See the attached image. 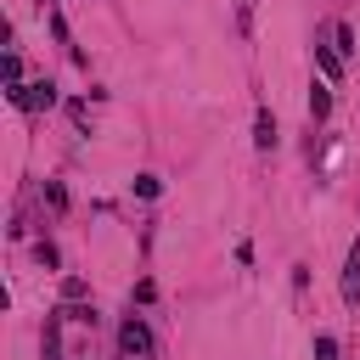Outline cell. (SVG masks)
I'll list each match as a JSON object with an SVG mask.
<instances>
[{
    "mask_svg": "<svg viewBox=\"0 0 360 360\" xmlns=\"http://www.w3.org/2000/svg\"><path fill=\"white\" fill-rule=\"evenodd\" d=\"M118 349H124L129 360H146V354H152V332H146L141 315H129V321L118 326Z\"/></svg>",
    "mask_w": 360,
    "mask_h": 360,
    "instance_id": "6da1fadb",
    "label": "cell"
},
{
    "mask_svg": "<svg viewBox=\"0 0 360 360\" xmlns=\"http://www.w3.org/2000/svg\"><path fill=\"white\" fill-rule=\"evenodd\" d=\"M11 101H17V107H56V84H51V79H34V84L11 90Z\"/></svg>",
    "mask_w": 360,
    "mask_h": 360,
    "instance_id": "7a4b0ae2",
    "label": "cell"
},
{
    "mask_svg": "<svg viewBox=\"0 0 360 360\" xmlns=\"http://www.w3.org/2000/svg\"><path fill=\"white\" fill-rule=\"evenodd\" d=\"M343 304H360V236L349 242V259H343Z\"/></svg>",
    "mask_w": 360,
    "mask_h": 360,
    "instance_id": "3957f363",
    "label": "cell"
},
{
    "mask_svg": "<svg viewBox=\"0 0 360 360\" xmlns=\"http://www.w3.org/2000/svg\"><path fill=\"white\" fill-rule=\"evenodd\" d=\"M315 68H321V79L332 84V79H343V56H338V45H315Z\"/></svg>",
    "mask_w": 360,
    "mask_h": 360,
    "instance_id": "277c9868",
    "label": "cell"
},
{
    "mask_svg": "<svg viewBox=\"0 0 360 360\" xmlns=\"http://www.w3.org/2000/svg\"><path fill=\"white\" fill-rule=\"evenodd\" d=\"M326 112H332V84H326V79H315V84H309V118L321 124Z\"/></svg>",
    "mask_w": 360,
    "mask_h": 360,
    "instance_id": "5b68a950",
    "label": "cell"
},
{
    "mask_svg": "<svg viewBox=\"0 0 360 360\" xmlns=\"http://www.w3.org/2000/svg\"><path fill=\"white\" fill-rule=\"evenodd\" d=\"M253 141H259V152H270V146H276V118H270L264 107H259V118H253Z\"/></svg>",
    "mask_w": 360,
    "mask_h": 360,
    "instance_id": "8992f818",
    "label": "cell"
},
{
    "mask_svg": "<svg viewBox=\"0 0 360 360\" xmlns=\"http://www.w3.org/2000/svg\"><path fill=\"white\" fill-rule=\"evenodd\" d=\"M51 34H56V45H68V56H73V62H84V56H79V45H73V34H68V22H62V11H51Z\"/></svg>",
    "mask_w": 360,
    "mask_h": 360,
    "instance_id": "52a82bcc",
    "label": "cell"
},
{
    "mask_svg": "<svg viewBox=\"0 0 360 360\" xmlns=\"http://www.w3.org/2000/svg\"><path fill=\"white\" fill-rule=\"evenodd\" d=\"M56 321H62V309L45 321V360H62V338H56Z\"/></svg>",
    "mask_w": 360,
    "mask_h": 360,
    "instance_id": "ba28073f",
    "label": "cell"
},
{
    "mask_svg": "<svg viewBox=\"0 0 360 360\" xmlns=\"http://www.w3.org/2000/svg\"><path fill=\"white\" fill-rule=\"evenodd\" d=\"M90 287H84V276H62V304H79Z\"/></svg>",
    "mask_w": 360,
    "mask_h": 360,
    "instance_id": "9c48e42d",
    "label": "cell"
},
{
    "mask_svg": "<svg viewBox=\"0 0 360 360\" xmlns=\"http://www.w3.org/2000/svg\"><path fill=\"white\" fill-rule=\"evenodd\" d=\"M309 349H315V360H338V338H332V332H315Z\"/></svg>",
    "mask_w": 360,
    "mask_h": 360,
    "instance_id": "30bf717a",
    "label": "cell"
},
{
    "mask_svg": "<svg viewBox=\"0 0 360 360\" xmlns=\"http://www.w3.org/2000/svg\"><path fill=\"white\" fill-rule=\"evenodd\" d=\"M45 202L62 214V208H68V186H62V180H45Z\"/></svg>",
    "mask_w": 360,
    "mask_h": 360,
    "instance_id": "8fae6325",
    "label": "cell"
},
{
    "mask_svg": "<svg viewBox=\"0 0 360 360\" xmlns=\"http://www.w3.org/2000/svg\"><path fill=\"white\" fill-rule=\"evenodd\" d=\"M332 39H338V56H349V51H354V28H349V22H338V28H332Z\"/></svg>",
    "mask_w": 360,
    "mask_h": 360,
    "instance_id": "7c38bea8",
    "label": "cell"
},
{
    "mask_svg": "<svg viewBox=\"0 0 360 360\" xmlns=\"http://www.w3.org/2000/svg\"><path fill=\"white\" fill-rule=\"evenodd\" d=\"M158 191H163L158 174H135V197H158Z\"/></svg>",
    "mask_w": 360,
    "mask_h": 360,
    "instance_id": "4fadbf2b",
    "label": "cell"
},
{
    "mask_svg": "<svg viewBox=\"0 0 360 360\" xmlns=\"http://www.w3.org/2000/svg\"><path fill=\"white\" fill-rule=\"evenodd\" d=\"M34 253H39V264H62V253H56V242H34Z\"/></svg>",
    "mask_w": 360,
    "mask_h": 360,
    "instance_id": "5bb4252c",
    "label": "cell"
}]
</instances>
